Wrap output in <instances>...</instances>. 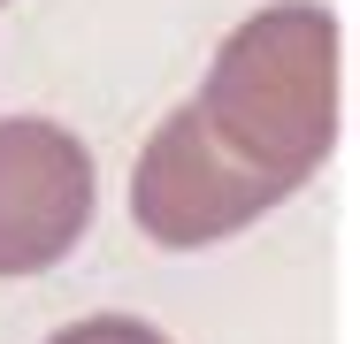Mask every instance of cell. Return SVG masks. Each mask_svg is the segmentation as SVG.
<instances>
[{
  "label": "cell",
  "instance_id": "cell-4",
  "mask_svg": "<svg viewBox=\"0 0 360 344\" xmlns=\"http://www.w3.org/2000/svg\"><path fill=\"white\" fill-rule=\"evenodd\" d=\"M0 8H8V0H0Z\"/></svg>",
  "mask_w": 360,
  "mask_h": 344
},
{
  "label": "cell",
  "instance_id": "cell-2",
  "mask_svg": "<svg viewBox=\"0 0 360 344\" xmlns=\"http://www.w3.org/2000/svg\"><path fill=\"white\" fill-rule=\"evenodd\" d=\"M92 153L46 115L0 123V275H39L70 260L92 222Z\"/></svg>",
  "mask_w": 360,
  "mask_h": 344
},
{
  "label": "cell",
  "instance_id": "cell-3",
  "mask_svg": "<svg viewBox=\"0 0 360 344\" xmlns=\"http://www.w3.org/2000/svg\"><path fill=\"white\" fill-rule=\"evenodd\" d=\"M46 344H169L153 322L139 314H92V322H70V329H54Z\"/></svg>",
  "mask_w": 360,
  "mask_h": 344
},
{
  "label": "cell",
  "instance_id": "cell-1",
  "mask_svg": "<svg viewBox=\"0 0 360 344\" xmlns=\"http://www.w3.org/2000/svg\"><path fill=\"white\" fill-rule=\"evenodd\" d=\"M338 15L276 0L222 39L200 100H184L131 168V222L169 253L238 237L291 199L338 145Z\"/></svg>",
  "mask_w": 360,
  "mask_h": 344
}]
</instances>
